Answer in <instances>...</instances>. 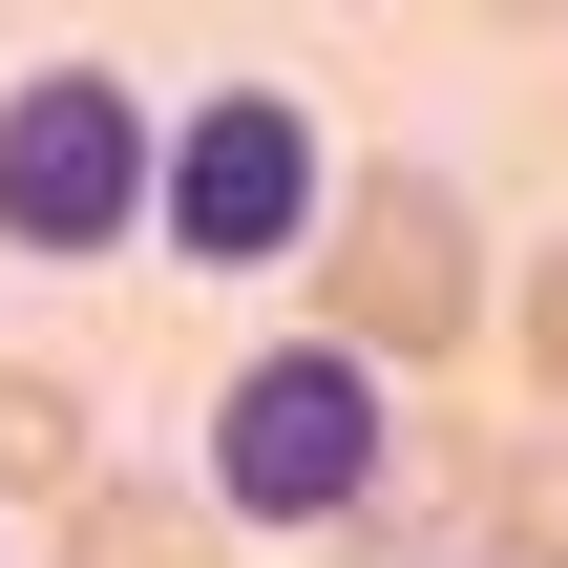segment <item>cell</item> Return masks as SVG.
I'll use <instances>...</instances> for the list:
<instances>
[{
	"label": "cell",
	"mask_w": 568,
	"mask_h": 568,
	"mask_svg": "<svg viewBox=\"0 0 568 568\" xmlns=\"http://www.w3.org/2000/svg\"><path fill=\"white\" fill-rule=\"evenodd\" d=\"M295 274H316V337H358L400 400H422V379H464V358L506 337L485 190H464V169H422V148H400V169H337V211H316V253H295Z\"/></svg>",
	"instance_id": "1"
},
{
	"label": "cell",
	"mask_w": 568,
	"mask_h": 568,
	"mask_svg": "<svg viewBox=\"0 0 568 568\" xmlns=\"http://www.w3.org/2000/svg\"><path fill=\"white\" fill-rule=\"evenodd\" d=\"M379 443H400V379L358 358V337H253L232 379H211V464H190V506L211 527H274V548H337L358 527V485H379Z\"/></svg>",
	"instance_id": "2"
},
{
	"label": "cell",
	"mask_w": 568,
	"mask_h": 568,
	"mask_svg": "<svg viewBox=\"0 0 568 568\" xmlns=\"http://www.w3.org/2000/svg\"><path fill=\"white\" fill-rule=\"evenodd\" d=\"M337 126H316V84H274V63H232V84H190L169 126H148V253H190L211 295L232 274H295L316 253V211H337Z\"/></svg>",
	"instance_id": "3"
},
{
	"label": "cell",
	"mask_w": 568,
	"mask_h": 568,
	"mask_svg": "<svg viewBox=\"0 0 568 568\" xmlns=\"http://www.w3.org/2000/svg\"><path fill=\"white\" fill-rule=\"evenodd\" d=\"M148 126H169V105H148L126 63H84V42L21 63V84H0V253H21V274L148 253Z\"/></svg>",
	"instance_id": "4"
},
{
	"label": "cell",
	"mask_w": 568,
	"mask_h": 568,
	"mask_svg": "<svg viewBox=\"0 0 568 568\" xmlns=\"http://www.w3.org/2000/svg\"><path fill=\"white\" fill-rule=\"evenodd\" d=\"M485 485H506V443L464 422V400H400V443H379V485H358V568H464L485 548Z\"/></svg>",
	"instance_id": "5"
},
{
	"label": "cell",
	"mask_w": 568,
	"mask_h": 568,
	"mask_svg": "<svg viewBox=\"0 0 568 568\" xmlns=\"http://www.w3.org/2000/svg\"><path fill=\"white\" fill-rule=\"evenodd\" d=\"M42 548H63V568H211L232 527H211L190 485H148V464H84V485L42 506Z\"/></svg>",
	"instance_id": "6"
},
{
	"label": "cell",
	"mask_w": 568,
	"mask_h": 568,
	"mask_svg": "<svg viewBox=\"0 0 568 568\" xmlns=\"http://www.w3.org/2000/svg\"><path fill=\"white\" fill-rule=\"evenodd\" d=\"M105 443H84V379H42V358H0V506H63Z\"/></svg>",
	"instance_id": "7"
},
{
	"label": "cell",
	"mask_w": 568,
	"mask_h": 568,
	"mask_svg": "<svg viewBox=\"0 0 568 568\" xmlns=\"http://www.w3.org/2000/svg\"><path fill=\"white\" fill-rule=\"evenodd\" d=\"M485 548H506V568H568V422H527V443H506V485H485Z\"/></svg>",
	"instance_id": "8"
},
{
	"label": "cell",
	"mask_w": 568,
	"mask_h": 568,
	"mask_svg": "<svg viewBox=\"0 0 568 568\" xmlns=\"http://www.w3.org/2000/svg\"><path fill=\"white\" fill-rule=\"evenodd\" d=\"M485 358H527V400L568 422V232L527 253V274H506V337H485Z\"/></svg>",
	"instance_id": "9"
},
{
	"label": "cell",
	"mask_w": 568,
	"mask_h": 568,
	"mask_svg": "<svg viewBox=\"0 0 568 568\" xmlns=\"http://www.w3.org/2000/svg\"><path fill=\"white\" fill-rule=\"evenodd\" d=\"M485 21H506V42H568V0H485Z\"/></svg>",
	"instance_id": "10"
},
{
	"label": "cell",
	"mask_w": 568,
	"mask_h": 568,
	"mask_svg": "<svg viewBox=\"0 0 568 568\" xmlns=\"http://www.w3.org/2000/svg\"><path fill=\"white\" fill-rule=\"evenodd\" d=\"M0 548H21V506H0Z\"/></svg>",
	"instance_id": "11"
},
{
	"label": "cell",
	"mask_w": 568,
	"mask_h": 568,
	"mask_svg": "<svg viewBox=\"0 0 568 568\" xmlns=\"http://www.w3.org/2000/svg\"><path fill=\"white\" fill-rule=\"evenodd\" d=\"M548 148H568V105H548Z\"/></svg>",
	"instance_id": "12"
},
{
	"label": "cell",
	"mask_w": 568,
	"mask_h": 568,
	"mask_svg": "<svg viewBox=\"0 0 568 568\" xmlns=\"http://www.w3.org/2000/svg\"><path fill=\"white\" fill-rule=\"evenodd\" d=\"M316 568H358V548H316Z\"/></svg>",
	"instance_id": "13"
}]
</instances>
